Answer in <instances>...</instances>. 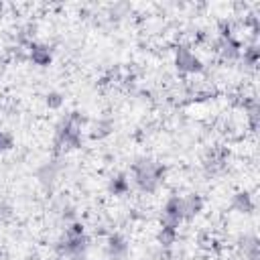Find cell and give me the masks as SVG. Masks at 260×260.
<instances>
[{
	"mask_svg": "<svg viewBox=\"0 0 260 260\" xmlns=\"http://www.w3.org/2000/svg\"><path fill=\"white\" fill-rule=\"evenodd\" d=\"M240 59L244 61L246 67H250V69L256 67V65H258V59H260V49H258V45L252 43V45H248V47H242Z\"/></svg>",
	"mask_w": 260,
	"mask_h": 260,
	"instance_id": "15",
	"label": "cell"
},
{
	"mask_svg": "<svg viewBox=\"0 0 260 260\" xmlns=\"http://www.w3.org/2000/svg\"><path fill=\"white\" fill-rule=\"evenodd\" d=\"M183 209H181V195H169L162 209H160V225L167 228H175L179 230V225L183 223Z\"/></svg>",
	"mask_w": 260,
	"mask_h": 260,
	"instance_id": "7",
	"label": "cell"
},
{
	"mask_svg": "<svg viewBox=\"0 0 260 260\" xmlns=\"http://www.w3.org/2000/svg\"><path fill=\"white\" fill-rule=\"evenodd\" d=\"M205 207V199L199 195V193H187V195H181V209H183V219L185 221H191L195 219Z\"/></svg>",
	"mask_w": 260,
	"mask_h": 260,
	"instance_id": "8",
	"label": "cell"
},
{
	"mask_svg": "<svg viewBox=\"0 0 260 260\" xmlns=\"http://www.w3.org/2000/svg\"><path fill=\"white\" fill-rule=\"evenodd\" d=\"M12 148H14V138H12V134L0 128V154L8 152V150H12Z\"/></svg>",
	"mask_w": 260,
	"mask_h": 260,
	"instance_id": "17",
	"label": "cell"
},
{
	"mask_svg": "<svg viewBox=\"0 0 260 260\" xmlns=\"http://www.w3.org/2000/svg\"><path fill=\"white\" fill-rule=\"evenodd\" d=\"M175 69L183 75H197L203 71V61L189 45H179L175 49Z\"/></svg>",
	"mask_w": 260,
	"mask_h": 260,
	"instance_id": "4",
	"label": "cell"
},
{
	"mask_svg": "<svg viewBox=\"0 0 260 260\" xmlns=\"http://www.w3.org/2000/svg\"><path fill=\"white\" fill-rule=\"evenodd\" d=\"M130 177H128V173H124V171H118V173H114L110 179H108V185H106V189H108V193L110 195H114V197H124L128 191H130Z\"/></svg>",
	"mask_w": 260,
	"mask_h": 260,
	"instance_id": "10",
	"label": "cell"
},
{
	"mask_svg": "<svg viewBox=\"0 0 260 260\" xmlns=\"http://www.w3.org/2000/svg\"><path fill=\"white\" fill-rule=\"evenodd\" d=\"M230 207H232L234 211H238V213L250 215V213L254 211L256 203H254V197H252V193H250V191H236V193L232 195Z\"/></svg>",
	"mask_w": 260,
	"mask_h": 260,
	"instance_id": "12",
	"label": "cell"
},
{
	"mask_svg": "<svg viewBox=\"0 0 260 260\" xmlns=\"http://www.w3.org/2000/svg\"><path fill=\"white\" fill-rule=\"evenodd\" d=\"M0 258H2V252H0Z\"/></svg>",
	"mask_w": 260,
	"mask_h": 260,
	"instance_id": "18",
	"label": "cell"
},
{
	"mask_svg": "<svg viewBox=\"0 0 260 260\" xmlns=\"http://www.w3.org/2000/svg\"><path fill=\"white\" fill-rule=\"evenodd\" d=\"M177 236H179V230L175 228H167V225H160L158 232H156V244L162 248V250H169L175 242H177Z\"/></svg>",
	"mask_w": 260,
	"mask_h": 260,
	"instance_id": "14",
	"label": "cell"
},
{
	"mask_svg": "<svg viewBox=\"0 0 260 260\" xmlns=\"http://www.w3.org/2000/svg\"><path fill=\"white\" fill-rule=\"evenodd\" d=\"M104 250L108 260H126L130 254V242L122 232H108Z\"/></svg>",
	"mask_w": 260,
	"mask_h": 260,
	"instance_id": "6",
	"label": "cell"
},
{
	"mask_svg": "<svg viewBox=\"0 0 260 260\" xmlns=\"http://www.w3.org/2000/svg\"><path fill=\"white\" fill-rule=\"evenodd\" d=\"M112 132H114V122H112V118L102 116V118H98V120L91 124L89 136H91L93 140H104V138H108Z\"/></svg>",
	"mask_w": 260,
	"mask_h": 260,
	"instance_id": "13",
	"label": "cell"
},
{
	"mask_svg": "<svg viewBox=\"0 0 260 260\" xmlns=\"http://www.w3.org/2000/svg\"><path fill=\"white\" fill-rule=\"evenodd\" d=\"M165 175H167V169L162 162L150 158V156H140L136 158L132 165H130V185H134L140 193H156L162 183H165Z\"/></svg>",
	"mask_w": 260,
	"mask_h": 260,
	"instance_id": "1",
	"label": "cell"
},
{
	"mask_svg": "<svg viewBox=\"0 0 260 260\" xmlns=\"http://www.w3.org/2000/svg\"><path fill=\"white\" fill-rule=\"evenodd\" d=\"M215 51L223 61H238L242 55V43L234 37V32L228 28H221L215 39Z\"/></svg>",
	"mask_w": 260,
	"mask_h": 260,
	"instance_id": "5",
	"label": "cell"
},
{
	"mask_svg": "<svg viewBox=\"0 0 260 260\" xmlns=\"http://www.w3.org/2000/svg\"><path fill=\"white\" fill-rule=\"evenodd\" d=\"M91 240L85 232L81 234H71V232H63L61 240L55 244V250L61 258L67 260H85L87 252H89Z\"/></svg>",
	"mask_w": 260,
	"mask_h": 260,
	"instance_id": "3",
	"label": "cell"
},
{
	"mask_svg": "<svg viewBox=\"0 0 260 260\" xmlns=\"http://www.w3.org/2000/svg\"><path fill=\"white\" fill-rule=\"evenodd\" d=\"M81 126H83V116L73 110L65 116L59 118L55 124L53 132V144L57 150H75L81 146Z\"/></svg>",
	"mask_w": 260,
	"mask_h": 260,
	"instance_id": "2",
	"label": "cell"
},
{
	"mask_svg": "<svg viewBox=\"0 0 260 260\" xmlns=\"http://www.w3.org/2000/svg\"><path fill=\"white\" fill-rule=\"evenodd\" d=\"M45 104H47L49 110H61L63 104H65V95H63L61 91L53 89V91H49V93L45 95Z\"/></svg>",
	"mask_w": 260,
	"mask_h": 260,
	"instance_id": "16",
	"label": "cell"
},
{
	"mask_svg": "<svg viewBox=\"0 0 260 260\" xmlns=\"http://www.w3.org/2000/svg\"><path fill=\"white\" fill-rule=\"evenodd\" d=\"M28 59L37 65V67H49L53 63V51L49 45L39 43V41H30L28 43Z\"/></svg>",
	"mask_w": 260,
	"mask_h": 260,
	"instance_id": "9",
	"label": "cell"
},
{
	"mask_svg": "<svg viewBox=\"0 0 260 260\" xmlns=\"http://www.w3.org/2000/svg\"><path fill=\"white\" fill-rule=\"evenodd\" d=\"M57 175H59V165L57 160H45L39 169H37V181L45 187V189H51L57 181Z\"/></svg>",
	"mask_w": 260,
	"mask_h": 260,
	"instance_id": "11",
	"label": "cell"
}]
</instances>
